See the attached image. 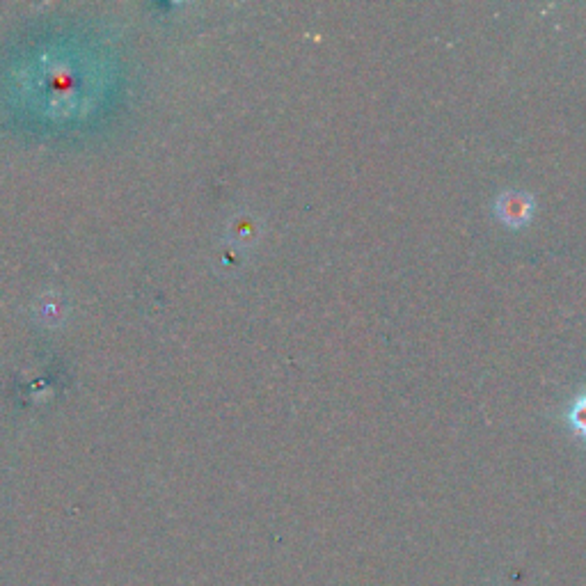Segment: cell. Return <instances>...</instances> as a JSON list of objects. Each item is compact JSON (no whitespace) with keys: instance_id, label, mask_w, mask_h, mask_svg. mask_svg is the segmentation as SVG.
<instances>
[{"instance_id":"obj_1","label":"cell","mask_w":586,"mask_h":586,"mask_svg":"<svg viewBox=\"0 0 586 586\" xmlns=\"http://www.w3.org/2000/svg\"><path fill=\"white\" fill-rule=\"evenodd\" d=\"M493 211L502 225L509 229H522L532 223L536 200L534 195L525 193V190H506V193L497 195Z\"/></svg>"},{"instance_id":"obj_2","label":"cell","mask_w":586,"mask_h":586,"mask_svg":"<svg viewBox=\"0 0 586 586\" xmlns=\"http://www.w3.org/2000/svg\"><path fill=\"white\" fill-rule=\"evenodd\" d=\"M566 424L577 438L586 442V390L570 401L566 410Z\"/></svg>"}]
</instances>
